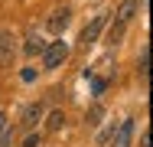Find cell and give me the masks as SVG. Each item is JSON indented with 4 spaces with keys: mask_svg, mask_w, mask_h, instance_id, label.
I'll use <instances>...</instances> for the list:
<instances>
[{
    "mask_svg": "<svg viewBox=\"0 0 153 147\" xmlns=\"http://www.w3.org/2000/svg\"><path fill=\"white\" fill-rule=\"evenodd\" d=\"M65 59H68V46H65V39L46 43V49H42V62H46V69H59Z\"/></svg>",
    "mask_w": 153,
    "mask_h": 147,
    "instance_id": "cell-1",
    "label": "cell"
},
{
    "mask_svg": "<svg viewBox=\"0 0 153 147\" xmlns=\"http://www.w3.org/2000/svg\"><path fill=\"white\" fill-rule=\"evenodd\" d=\"M104 26H108V13H101V16H94L91 23H88V26L82 29V36H78V43H82V46L88 49V46H91L94 39L101 36V29H104Z\"/></svg>",
    "mask_w": 153,
    "mask_h": 147,
    "instance_id": "cell-2",
    "label": "cell"
},
{
    "mask_svg": "<svg viewBox=\"0 0 153 147\" xmlns=\"http://www.w3.org/2000/svg\"><path fill=\"white\" fill-rule=\"evenodd\" d=\"M16 56V36L13 33H0V69H7Z\"/></svg>",
    "mask_w": 153,
    "mask_h": 147,
    "instance_id": "cell-3",
    "label": "cell"
},
{
    "mask_svg": "<svg viewBox=\"0 0 153 147\" xmlns=\"http://www.w3.org/2000/svg\"><path fill=\"white\" fill-rule=\"evenodd\" d=\"M68 20H72V10H68V7H59V10L49 13V23H46V26L52 29L56 36H62V29L68 26Z\"/></svg>",
    "mask_w": 153,
    "mask_h": 147,
    "instance_id": "cell-4",
    "label": "cell"
},
{
    "mask_svg": "<svg viewBox=\"0 0 153 147\" xmlns=\"http://www.w3.org/2000/svg\"><path fill=\"white\" fill-rule=\"evenodd\" d=\"M130 137H134V118L121 121V128L114 131V147H130Z\"/></svg>",
    "mask_w": 153,
    "mask_h": 147,
    "instance_id": "cell-5",
    "label": "cell"
},
{
    "mask_svg": "<svg viewBox=\"0 0 153 147\" xmlns=\"http://www.w3.org/2000/svg\"><path fill=\"white\" fill-rule=\"evenodd\" d=\"M134 13H137V0H121V7H117V13H114V20L127 26V23L134 20Z\"/></svg>",
    "mask_w": 153,
    "mask_h": 147,
    "instance_id": "cell-6",
    "label": "cell"
},
{
    "mask_svg": "<svg viewBox=\"0 0 153 147\" xmlns=\"http://www.w3.org/2000/svg\"><path fill=\"white\" fill-rule=\"evenodd\" d=\"M62 124H65V115H62L59 108H56V111H49V118H46V131H49V134H56V131H62Z\"/></svg>",
    "mask_w": 153,
    "mask_h": 147,
    "instance_id": "cell-7",
    "label": "cell"
},
{
    "mask_svg": "<svg viewBox=\"0 0 153 147\" xmlns=\"http://www.w3.org/2000/svg\"><path fill=\"white\" fill-rule=\"evenodd\" d=\"M39 118H42V105H26V111H23V124H26V128H33Z\"/></svg>",
    "mask_w": 153,
    "mask_h": 147,
    "instance_id": "cell-8",
    "label": "cell"
},
{
    "mask_svg": "<svg viewBox=\"0 0 153 147\" xmlns=\"http://www.w3.org/2000/svg\"><path fill=\"white\" fill-rule=\"evenodd\" d=\"M23 49H26V52H30V56H36V52H42V49H46V43H42V39H39V36H30V39H26V46H23Z\"/></svg>",
    "mask_w": 153,
    "mask_h": 147,
    "instance_id": "cell-9",
    "label": "cell"
},
{
    "mask_svg": "<svg viewBox=\"0 0 153 147\" xmlns=\"http://www.w3.org/2000/svg\"><path fill=\"white\" fill-rule=\"evenodd\" d=\"M147 75H150V52L143 49V52H140V79L147 82Z\"/></svg>",
    "mask_w": 153,
    "mask_h": 147,
    "instance_id": "cell-10",
    "label": "cell"
},
{
    "mask_svg": "<svg viewBox=\"0 0 153 147\" xmlns=\"http://www.w3.org/2000/svg\"><path fill=\"white\" fill-rule=\"evenodd\" d=\"M101 118H104V108H101V105H94L91 111H88V124H101Z\"/></svg>",
    "mask_w": 153,
    "mask_h": 147,
    "instance_id": "cell-11",
    "label": "cell"
},
{
    "mask_svg": "<svg viewBox=\"0 0 153 147\" xmlns=\"http://www.w3.org/2000/svg\"><path fill=\"white\" fill-rule=\"evenodd\" d=\"M121 36H124V23H117V26H111V29H108V43H117Z\"/></svg>",
    "mask_w": 153,
    "mask_h": 147,
    "instance_id": "cell-12",
    "label": "cell"
},
{
    "mask_svg": "<svg viewBox=\"0 0 153 147\" xmlns=\"http://www.w3.org/2000/svg\"><path fill=\"white\" fill-rule=\"evenodd\" d=\"M10 141H13V131L3 128V131H0V147H10Z\"/></svg>",
    "mask_w": 153,
    "mask_h": 147,
    "instance_id": "cell-13",
    "label": "cell"
},
{
    "mask_svg": "<svg viewBox=\"0 0 153 147\" xmlns=\"http://www.w3.org/2000/svg\"><path fill=\"white\" fill-rule=\"evenodd\" d=\"M39 144H42V137H39V134H30V137L23 141V147H39Z\"/></svg>",
    "mask_w": 153,
    "mask_h": 147,
    "instance_id": "cell-14",
    "label": "cell"
},
{
    "mask_svg": "<svg viewBox=\"0 0 153 147\" xmlns=\"http://www.w3.org/2000/svg\"><path fill=\"white\" fill-rule=\"evenodd\" d=\"M3 128H7V115L0 111V131H3Z\"/></svg>",
    "mask_w": 153,
    "mask_h": 147,
    "instance_id": "cell-15",
    "label": "cell"
}]
</instances>
